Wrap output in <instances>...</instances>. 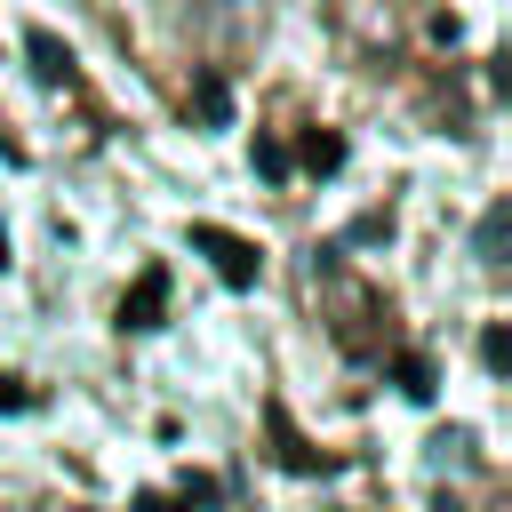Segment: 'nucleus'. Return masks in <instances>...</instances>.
I'll list each match as a JSON object with an SVG mask.
<instances>
[{
  "instance_id": "obj_1",
  "label": "nucleus",
  "mask_w": 512,
  "mask_h": 512,
  "mask_svg": "<svg viewBox=\"0 0 512 512\" xmlns=\"http://www.w3.org/2000/svg\"><path fill=\"white\" fill-rule=\"evenodd\" d=\"M192 240L216 256L224 280H256V248H248V240H232V232H216V224H192Z\"/></svg>"
},
{
  "instance_id": "obj_2",
  "label": "nucleus",
  "mask_w": 512,
  "mask_h": 512,
  "mask_svg": "<svg viewBox=\"0 0 512 512\" xmlns=\"http://www.w3.org/2000/svg\"><path fill=\"white\" fill-rule=\"evenodd\" d=\"M160 296H168V280H160V272H144V280H136V296L120 304V320H128V328H152V312H160Z\"/></svg>"
},
{
  "instance_id": "obj_3",
  "label": "nucleus",
  "mask_w": 512,
  "mask_h": 512,
  "mask_svg": "<svg viewBox=\"0 0 512 512\" xmlns=\"http://www.w3.org/2000/svg\"><path fill=\"white\" fill-rule=\"evenodd\" d=\"M32 56H40V72H64V48H56L48 32H32Z\"/></svg>"
}]
</instances>
